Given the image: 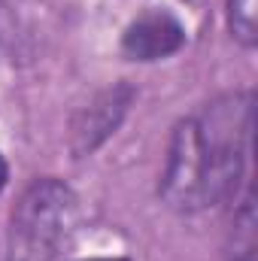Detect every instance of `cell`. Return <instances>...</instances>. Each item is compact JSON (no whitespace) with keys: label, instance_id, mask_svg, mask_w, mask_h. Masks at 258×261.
Segmentation results:
<instances>
[{"label":"cell","instance_id":"6da1fadb","mask_svg":"<svg viewBox=\"0 0 258 261\" xmlns=\"http://www.w3.org/2000/svg\"><path fill=\"white\" fill-rule=\"evenodd\" d=\"M79 231V200L58 179H37L9 219L12 261H58Z\"/></svg>","mask_w":258,"mask_h":261},{"label":"cell","instance_id":"7a4b0ae2","mask_svg":"<svg viewBox=\"0 0 258 261\" xmlns=\"http://www.w3.org/2000/svg\"><path fill=\"white\" fill-rule=\"evenodd\" d=\"M203 155H207V182H210V206L234 195L252 134V94H228L207 107L197 119Z\"/></svg>","mask_w":258,"mask_h":261},{"label":"cell","instance_id":"3957f363","mask_svg":"<svg viewBox=\"0 0 258 261\" xmlns=\"http://www.w3.org/2000/svg\"><path fill=\"white\" fill-rule=\"evenodd\" d=\"M161 195L179 213H197V210L210 206L207 155H203L197 119L179 122L170 137L167 164H164V176H161Z\"/></svg>","mask_w":258,"mask_h":261},{"label":"cell","instance_id":"277c9868","mask_svg":"<svg viewBox=\"0 0 258 261\" xmlns=\"http://www.w3.org/2000/svg\"><path fill=\"white\" fill-rule=\"evenodd\" d=\"M186 43V28L179 24V18H173L170 12H146L137 21H131L125 37H122V49L134 61H158L173 55L179 46Z\"/></svg>","mask_w":258,"mask_h":261},{"label":"cell","instance_id":"5b68a950","mask_svg":"<svg viewBox=\"0 0 258 261\" xmlns=\"http://www.w3.org/2000/svg\"><path fill=\"white\" fill-rule=\"evenodd\" d=\"M128 103H131V88H125V85H116V88L104 91V94L76 119V125H73V152H76V155H85V152H91L100 140H107V137L116 130V125L122 122Z\"/></svg>","mask_w":258,"mask_h":261},{"label":"cell","instance_id":"8992f818","mask_svg":"<svg viewBox=\"0 0 258 261\" xmlns=\"http://www.w3.org/2000/svg\"><path fill=\"white\" fill-rule=\"evenodd\" d=\"M228 28L234 40L252 49L258 40V0H228Z\"/></svg>","mask_w":258,"mask_h":261},{"label":"cell","instance_id":"52a82bcc","mask_svg":"<svg viewBox=\"0 0 258 261\" xmlns=\"http://www.w3.org/2000/svg\"><path fill=\"white\" fill-rule=\"evenodd\" d=\"M6 179H9V167H6V161H3V155H0V192H3V186H6Z\"/></svg>","mask_w":258,"mask_h":261},{"label":"cell","instance_id":"ba28073f","mask_svg":"<svg viewBox=\"0 0 258 261\" xmlns=\"http://www.w3.org/2000/svg\"><path fill=\"white\" fill-rule=\"evenodd\" d=\"M88 261H128V258H88Z\"/></svg>","mask_w":258,"mask_h":261}]
</instances>
